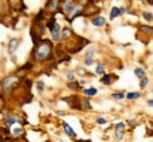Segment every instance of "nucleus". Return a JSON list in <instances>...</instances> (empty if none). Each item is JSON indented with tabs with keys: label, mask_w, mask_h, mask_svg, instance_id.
Listing matches in <instances>:
<instances>
[{
	"label": "nucleus",
	"mask_w": 153,
	"mask_h": 142,
	"mask_svg": "<svg viewBox=\"0 0 153 142\" xmlns=\"http://www.w3.org/2000/svg\"><path fill=\"white\" fill-rule=\"evenodd\" d=\"M97 74H99V75H101V74H105V70H104V66H102V64H98V66H97Z\"/></svg>",
	"instance_id": "nucleus-31"
},
{
	"label": "nucleus",
	"mask_w": 153,
	"mask_h": 142,
	"mask_svg": "<svg viewBox=\"0 0 153 142\" xmlns=\"http://www.w3.org/2000/svg\"><path fill=\"white\" fill-rule=\"evenodd\" d=\"M76 36L74 34V31H72L70 27H65L61 30V34H60V40H64V41H71V40H74Z\"/></svg>",
	"instance_id": "nucleus-7"
},
{
	"label": "nucleus",
	"mask_w": 153,
	"mask_h": 142,
	"mask_svg": "<svg viewBox=\"0 0 153 142\" xmlns=\"http://www.w3.org/2000/svg\"><path fill=\"white\" fill-rule=\"evenodd\" d=\"M140 97V93H128V94H125V98H128V99H136V98H139Z\"/></svg>",
	"instance_id": "nucleus-22"
},
{
	"label": "nucleus",
	"mask_w": 153,
	"mask_h": 142,
	"mask_svg": "<svg viewBox=\"0 0 153 142\" xmlns=\"http://www.w3.org/2000/svg\"><path fill=\"white\" fill-rule=\"evenodd\" d=\"M139 31L143 34H146L148 37H152L153 28H152V26H140V27H139Z\"/></svg>",
	"instance_id": "nucleus-15"
},
{
	"label": "nucleus",
	"mask_w": 153,
	"mask_h": 142,
	"mask_svg": "<svg viewBox=\"0 0 153 142\" xmlns=\"http://www.w3.org/2000/svg\"><path fill=\"white\" fill-rule=\"evenodd\" d=\"M76 142H91V141H76Z\"/></svg>",
	"instance_id": "nucleus-41"
},
{
	"label": "nucleus",
	"mask_w": 153,
	"mask_h": 142,
	"mask_svg": "<svg viewBox=\"0 0 153 142\" xmlns=\"http://www.w3.org/2000/svg\"><path fill=\"white\" fill-rule=\"evenodd\" d=\"M129 125H131V128H135V126L137 125V120H129V122H128Z\"/></svg>",
	"instance_id": "nucleus-33"
},
{
	"label": "nucleus",
	"mask_w": 153,
	"mask_h": 142,
	"mask_svg": "<svg viewBox=\"0 0 153 142\" xmlns=\"http://www.w3.org/2000/svg\"><path fill=\"white\" fill-rule=\"evenodd\" d=\"M33 60L43 63V61H51L53 60V44L50 40H41L38 44H36L31 53Z\"/></svg>",
	"instance_id": "nucleus-1"
},
{
	"label": "nucleus",
	"mask_w": 153,
	"mask_h": 142,
	"mask_svg": "<svg viewBox=\"0 0 153 142\" xmlns=\"http://www.w3.org/2000/svg\"><path fill=\"white\" fill-rule=\"evenodd\" d=\"M6 108V99L3 97V94H0V111H3Z\"/></svg>",
	"instance_id": "nucleus-30"
},
{
	"label": "nucleus",
	"mask_w": 153,
	"mask_h": 142,
	"mask_svg": "<svg viewBox=\"0 0 153 142\" xmlns=\"http://www.w3.org/2000/svg\"><path fill=\"white\" fill-rule=\"evenodd\" d=\"M125 129H126V124L125 122H118L115 125V134L114 137L116 141H123V137H125Z\"/></svg>",
	"instance_id": "nucleus-5"
},
{
	"label": "nucleus",
	"mask_w": 153,
	"mask_h": 142,
	"mask_svg": "<svg viewBox=\"0 0 153 142\" xmlns=\"http://www.w3.org/2000/svg\"><path fill=\"white\" fill-rule=\"evenodd\" d=\"M19 44H20V38H10V40H9L7 50H9V53H10V54H14V53H16Z\"/></svg>",
	"instance_id": "nucleus-12"
},
{
	"label": "nucleus",
	"mask_w": 153,
	"mask_h": 142,
	"mask_svg": "<svg viewBox=\"0 0 153 142\" xmlns=\"http://www.w3.org/2000/svg\"><path fill=\"white\" fill-rule=\"evenodd\" d=\"M55 23H57V22H55L54 16H53V17H51V19H50V20H48V22H47V23H45V24H44V26H47V28H48V30H51V28H53V26H54Z\"/></svg>",
	"instance_id": "nucleus-24"
},
{
	"label": "nucleus",
	"mask_w": 153,
	"mask_h": 142,
	"mask_svg": "<svg viewBox=\"0 0 153 142\" xmlns=\"http://www.w3.org/2000/svg\"><path fill=\"white\" fill-rule=\"evenodd\" d=\"M143 19H145V20H146V22H152V19H153V16H152V13H150V11H145V13H143Z\"/></svg>",
	"instance_id": "nucleus-28"
},
{
	"label": "nucleus",
	"mask_w": 153,
	"mask_h": 142,
	"mask_svg": "<svg viewBox=\"0 0 153 142\" xmlns=\"http://www.w3.org/2000/svg\"><path fill=\"white\" fill-rule=\"evenodd\" d=\"M112 98H115V99H123V98H125V93H114V94H112Z\"/></svg>",
	"instance_id": "nucleus-29"
},
{
	"label": "nucleus",
	"mask_w": 153,
	"mask_h": 142,
	"mask_svg": "<svg viewBox=\"0 0 153 142\" xmlns=\"http://www.w3.org/2000/svg\"><path fill=\"white\" fill-rule=\"evenodd\" d=\"M61 4H62L61 13H62V14H67V16L75 9V1H71V0H68V1H61Z\"/></svg>",
	"instance_id": "nucleus-8"
},
{
	"label": "nucleus",
	"mask_w": 153,
	"mask_h": 142,
	"mask_svg": "<svg viewBox=\"0 0 153 142\" xmlns=\"http://www.w3.org/2000/svg\"><path fill=\"white\" fill-rule=\"evenodd\" d=\"M97 122H98V124H105V122H106V120H105V118H98V120H97Z\"/></svg>",
	"instance_id": "nucleus-37"
},
{
	"label": "nucleus",
	"mask_w": 153,
	"mask_h": 142,
	"mask_svg": "<svg viewBox=\"0 0 153 142\" xmlns=\"http://www.w3.org/2000/svg\"><path fill=\"white\" fill-rule=\"evenodd\" d=\"M81 108L82 109H87V111L92 109V105H91V102H89V99H88V98L82 99V101H81Z\"/></svg>",
	"instance_id": "nucleus-17"
},
{
	"label": "nucleus",
	"mask_w": 153,
	"mask_h": 142,
	"mask_svg": "<svg viewBox=\"0 0 153 142\" xmlns=\"http://www.w3.org/2000/svg\"><path fill=\"white\" fill-rule=\"evenodd\" d=\"M148 105H149V107H153V101H152V99H149V101H148Z\"/></svg>",
	"instance_id": "nucleus-38"
},
{
	"label": "nucleus",
	"mask_w": 153,
	"mask_h": 142,
	"mask_svg": "<svg viewBox=\"0 0 153 142\" xmlns=\"http://www.w3.org/2000/svg\"><path fill=\"white\" fill-rule=\"evenodd\" d=\"M10 134L14 139H19V138L24 134V126L23 125H13V128L10 129Z\"/></svg>",
	"instance_id": "nucleus-11"
},
{
	"label": "nucleus",
	"mask_w": 153,
	"mask_h": 142,
	"mask_svg": "<svg viewBox=\"0 0 153 142\" xmlns=\"http://www.w3.org/2000/svg\"><path fill=\"white\" fill-rule=\"evenodd\" d=\"M68 88L72 90V91H78L79 90V84L76 81H72V82H68Z\"/></svg>",
	"instance_id": "nucleus-23"
},
{
	"label": "nucleus",
	"mask_w": 153,
	"mask_h": 142,
	"mask_svg": "<svg viewBox=\"0 0 153 142\" xmlns=\"http://www.w3.org/2000/svg\"><path fill=\"white\" fill-rule=\"evenodd\" d=\"M81 16H82V7H79L78 10H75V14H74V16H72L71 19H70V23H71L72 20H75L76 17H81Z\"/></svg>",
	"instance_id": "nucleus-26"
},
{
	"label": "nucleus",
	"mask_w": 153,
	"mask_h": 142,
	"mask_svg": "<svg viewBox=\"0 0 153 142\" xmlns=\"http://www.w3.org/2000/svg\"><path fill=\"white\" fill-rule=\"evenodd\" d=\"M33 67H34V64H33V61H28V63H26L23 67H20L19 68V71H33Z\"/></svg>",
	"instance_id": "nucleus-18"
},
{
	"label": "nucleus",
	"mask_w": 153,
	"mask_h": 142,
	"mask_svg": "<svg viewBox=\"0 0 153 142\" xmlns=\"http://www.w3.org/2000/svg\"><path fill=\"white\" fill-rule=\"evenodd\" d=\"M37 88H38L40 93H43L44 91V82L43 81H37Z\"/></svg>",
	"instance_id": "nucleus-32"
},
{
	"label": "nucleus",
	"mask_w": 153,
	"mask_h": 142,
	"mask_svg": "<svg viewBox=\"0 0 153 142\" xmlns=\"http://www.w3.org/2000/svg\"><path fill=\"white\" fill-rule=\"evenodd\" d=\"M50 33H51V40L53 41H60V34H61V27L58 23H55L54 26H53V28L50 30Z\"/></svg>",
	"instance_id": "nucleus-9"
},
{
	"label": "nucleus",
	"mask_w": 153,
	"mask_h": 142,
	"mask_svg": "<svg viewBox=\"0 0 153 142\" xmlns=\"http://www.w3.org/2000/svg\"><path fill=\"white\" fill-rule=\"evenodd\" d=\"M7 10V1H0V14H4Z\"/></svg>",
	"instance_id": "nucleus-27"
},
{
	"label": "nucleus",
	"mask_w": 153,
	"mask_h": 142,
	"mask_svg": "<svg viewBox=\"0 0 153 142\" xmlns=\"http://www.w3.org/2000/svg\"><path fill=\"white\" fill-rule=\"evenodd\" d=\"M101 82H104L105 85H109V84H112V75H111V74H104V77H102Z\"/></svg>",
	"instance_id": "nucleus-19"
},
{
	"label": "nucleus",
	"mask_w": 153,
	"mask_h": 142,
	"mask_svg": "<svg viewBox=\"0 0 153 142\" xmlns=\"http://www.w3.org/2000/svg\"><path fill=\"white\" fill-rule=\"evenodd\" d=\"M105 19L101 14H98V16H95L92 19V26H95V27H104L105 26Z\"/></svg>",
	"instance_id": "nucleus-13"
},
{
	"label": "nucleus",
	"mask_w": 153,
	"mask_h": 142,
	"mask_svg": "<svg viewBox=\"0 0 153 142\" xmlns=\"http://www.w3.org/2000/svg\"><path fill=\"white\" fill-rule=\"evenodd\" d=\"M55 55L58 57V63H64V61H70V60H71V55L67 54V51L61 50L60 47H58V49H55Z\"/></svg>",
	"instance_id": "nucleus-10"
},
{
	"label": "nucleus",
	"mask_w": 153,
	"mask_h": 142,
	"mask_svg": "<svg viewBox=\"0 0 153 142\" xmlns=\"http://www.w3.org/2000/svg\"><path fill=\"white\" fill-rule=\"evenodd\" d=\"M62 101H65L70 104L72 109H82L81 108V99L78 98V95H71V97H64Z\"/></svg>",
	"instance_id": "nucleus-6"
},
{
	"label": "nucleus",
	"mask_w": 153,
	"mask_h": 142,
	"mask_svg": "<svg viewBox=\"0 0 153 142\" xmlns=\"http://www.w3.org/2000/svg\"><path fill=\"white\" fill-rule=\"evenodd\" d=\"M67 78H68L70 81H72V80H74V74H72V72H68V74H67Z\"/></svg>",
	"instance_id": "nucleus-36"
},
{
	"label": "nucleus",
	"mask_w": 153,
	"mask_h": 142,
	"mask_svg": "<svg viewBox=\"0 0 153 142\" xmlns=\"http://www.w3.org/2000/svg\"><path fill=\"white\" fill-rule=\"evenodd\" d=\"M135 75L142 80L143 77H146V71L143 70V68H135Z\"/></svg>",
	"instance_id": "nucleus-20"
},
{
	"label": "nucleus",
	"mask_w": 153,
	"mask_h": 142,
	"mask_svg": "<svg viewBox=\"0 0 153 142\" xmlns=\"http://www.w3.org/2000/svg\"><path fill=\"white\" fill-rule=\"evenodd\" d=\"M62 128H64V132H65V134H67V135H68L70 138H75V132L72 131V128L68 125L67 122H64V124H62Z\"/></svg>",
	"instance_id": "nucleus-16"
},
{
	"label": "nucleus",
	"mask_w": 153,
	"mask_h": 142,
	"mask_svg": "<svg viewBox=\"0 0 153 142\" xmlns=\"http://www.w3.org/2000/svg\"><path fill=\"white\" fill-rule=\"evenodd\" d=\"M24 124H27V121L17 114H9L4 117V126H7V128H10L13 125H24Z\"/></svg>",
	"instance_id": "nucleus-3"
},
{
	"label": "nucleus",
	"mask_w": 153,
	"mask_h": 142,
	"mask_svg": "<svg viewBox=\"0 0 153 142\" xmlns=\"http://www.w3.org/2000/svg\"><path fill=\"white\" fill-rule=\"evenodd\" d=\"M0 142H3V137H1V134H0Z\"/></svg>",
	"instance_id": "nucleus-40"
},
{
	"label": "nucleus",
	"mask_w": 153,
	"mask_h": 142,
	"mask_svg": "<svg viewBox=\"0 0 153 142\" xmlns=\"http://www.w3.org/2000/svg\"><path fill=\"white\" fill-rule=\"evenodd\" d=\"M61 0H48L47 3H45V7H44V11H50V13H61Z\"/></svg>",
	"instance_id": "nucleus-4"
},
{
	"label": "nucleus",
	"mask_w": 153,
	"mask_h": 142,
	"mask_svg": "<svg viewBox=\"0 0 153 142\" xmlns=\"http://www.w3.org/2000/svg\"><path fill=\"white\" fill-rule=\"evenodd\" d=\"M3 93V87H1V81H0V94Z\"/></svg>",
	"instance_id": "nucleus-39"
},
{
	"label": "nucleus",
	"mask_w": 153,
	"mask_h": 142,
	"mask_svg": "<svg viewBox=\"0 0 153 142\" xmlns=\"http://www.w3.org/2000/svg\"><path fill=\"white\" fill-rule=\"evenodd\" d=\"M94 53H95V50H94V49H91V50H88V51H87V58H92V55H94Z\"/></svg>",
	"instance_id": "nucleus-34"
},
{
	"label": "nucleus",
	"mask_w": 153,
	"mask_h": 142,
	"mask_svg": "<svg viewBox=\"0 0 153 142\" xmlns=\"http://www.w3.org/2000/svg\"><path fill=\"white\" fill-rule=\"evenodd\" d=\"M20 78L16 75V74H13V75H7L1 81V87H3V91L7 94H11L14 90H16L19 85H20Z\"/></svg>",
	"instance_id": "nucleus-2"
},
{
	"label": "nucleus",
	"mask_w": 153,
	"mask_h": 142,
	"mask_svg": "<svg viewBox=\"0 0 153 142\" xmlns=\"http://www.w3.org/2000/svg\"><path fill=\"white\" fill-rule=\"evenodd\" d=\"M148 84H149V78H148V77H143L142 80H140V88H142V90H145V88L148 87Z\"/></svg>",
	"instance_id": "nucleus-25"
},
{
	"label": "nucleus",
	"mask_w": 153,
	"mask_h": 142,
	"mask_svg": "<svg viewBox=\"0 0 153 142\" xmlns=\"http://www.w3.org/2000/svg\"><path fill=\"white\" fill-rule=\"evenodd\" d=\"M94 58H85V66H92Z\"/></svg>",
	"instance_id": "nucleus-35"
},
{
	"label": "nucleus",
	"mask_w": 153,
	"mask_h": 142,
	"mask_svg": "<svg viewBox=\"0 0 153 142\" xmlns=\"http://www.w3.org/2000/svg\"><path fill=\"white\" fill-rule=\"evenodd\" d=\"M125 13V9L123 7H112L111 9V19H116L118 16L123 14Z\"/></svg>",
	"instance_id": "nucleus-14"
},
{
	"label": "nucleus",
	"mask_w": 153,
	"mask_h": 142,
	"mask_svg": "<svg viewBox=\"0 0 153 142\" xmlns=\"http://www.w3.org/2000/svg\"><path fill=\"white\" fill-rule=\"evenodd\" d=\"M84 94L87 95V98L88 97H94V95L97 94V88H85V90H84Z\"/></svg>",
	"instance_id": "nucleus-21"
}]
</instances>
